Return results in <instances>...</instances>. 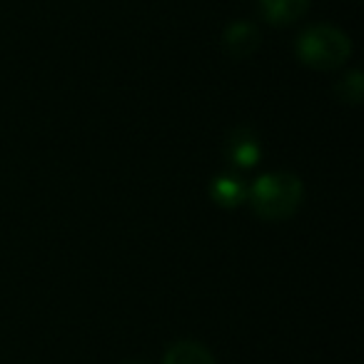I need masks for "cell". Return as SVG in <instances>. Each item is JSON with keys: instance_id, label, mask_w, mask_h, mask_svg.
<instances>
[{"instance_id": "obj_1", "label": "cell", "mask_w": 364, "mask_h": 364, "mask_svg": "<svg viewBox=\"0 0 364 364\" xmlns=\"http://www.w3.org/2000/svg\"><path fill=\"white\" fill-rule=\"evenodd\" d=\"M302 180L292 172H267L257 177L247 188L245 203H250L252 213L269 223H279L297 213L302 203Z\"/></svg>"}, {"instance_id": "obj_2", "label": "cell", "mask_w": 364, "mask_h": 364, "mask_svg": "<svg viewBox=\"0 0 364 364\" xmlns=\"http://www.w3.org/2000/svg\"><path fill=\"white\" fill-rule=\"evenodd\" d=\"M297 55L314 70H334L352 55V41L334 26H312L299 36Z\"/></svg>"}, {"instance_id": "obj_3", "label": "cell", "mask_w": 364, "mask_h": 364, "mask_svg": "<svg viewBox=\"0 0 364 364\" xmlns=\"http://www.w3.org/2000/svg\"><path fill=\"white\" fill-rule=\"evenodd\" d=\"M223 152L232 167H237V170H250V167L257 165L259 157H262V145H259V137L252 127L240 125L228 132Z\"/></svg>"}, {"instance_id": "obj_4", "label": "cell", "mask_w": 364, "mask_h": 364, "mask_svg": "<svg viewBox=\"0 0 364 364\" xmlns=\"http://www.w3.org/2000/svg\"><path fill=\"white\" fill-rule=\"evenodd\" d=\"M223 48L232 60H245L259 48V28L247 21H235L225 28Z\"/></svg>"}, {"instance_id": "obj_5", "label": "cell", "mask_w": 364, "mask_h": 364, "mask_svg": "<svg viewBox=\"0 0 364 364\" xmlns=\"http://www.w3.org/2000/svg\"><path fill=\"white\" fill-rule=\"evenodd\" d=\"M245 195H247V185L237 175H228L225 172V175L213 177V182H210V198L220 208H237V205L245 203Z\"/></svg>"}, {"instance_id": "obj_6", "label": "cell", "mask_w": 364, "mask_h": 364, "mask_svg": "<svg viewBox=\"0 0 364 364\" xmlns=\"http://www.w3.org/2000/svg\"><path fill=\"white\" fill-rule=\"evenodd\" d=\"M309 0H259L264 21L272 26H292L307 13Z\"/></svg>"}, {"instance_id": "obj_7", "label": "cell", "mask_w": 364, "mask_h": 364, "mask_svg": "<svg viewBox=\"0 0 364 364\" xmlns=\"http://www.w3.org/2000/svg\"><path fill=\"white\" fill-rule=\"evenodd\" d=\"M162 364H218L208 347H203L200 342L185 339V342H175L165 352Z\"/></svg>"}, {"instance_id": "obj_8", "label": "cell", "mask_w": 364, "mask_h": 364, "mask_svg": "<svg viewBox=\"0 0 364 364\" xmlns=\"http://www.w3.org/2000/svg\"><path fill=\"white\" fill-rule=\"evenodd\" d=\"M334 90H337L339 100H342V97H344V92L352 90V92H349V95H352V105H357L359 97H362V75H359L357 70L349 73L347 77H342V80L337 82V87H334Z\"/></svg>"}, {"instance_id": "obj_9", "label": "cell", "mask_w": 364, "mask_h": 364, "mask_svg": "<svg viewBox=\"0 0 364 364\" xmlns=\"http://www.w3.org/2000/svg\"><path fill=\"white\" fill-rule=\"evenodd\" d=\"M122 364H145V362H140V359H127V362H122Z\"/></svg>"}]
</instances>
